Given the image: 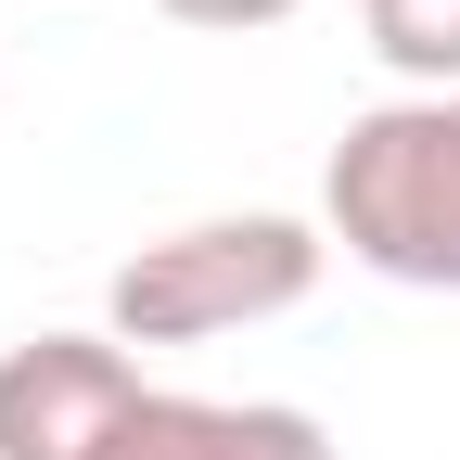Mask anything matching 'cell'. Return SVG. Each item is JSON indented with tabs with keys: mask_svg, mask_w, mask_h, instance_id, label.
<instances>
[{
	"mask_svg": "<svg viewBox=\"0 0 460 460\" xmlns=\"http://www.w3.org/2000/svg\"><path fill=\"white\" fill-rule=\"evenodd\" d=\"M102 460H345L320 410L295 396H180V384H141V410L102 435Z\"/></svg>",
	"mask_w": 460,
	"mask_h": 460,
	"instance_id": "277c9868",
	"label": "cell"
},
{
	"mask_svg": "<svg viewBox=\"0 0 460 460\" xmlns=\"http://www.w3.org/2000/svg\"><path fill=\"white\" fill-rule=\"evenodd\" d=\"M332 269V230L320 217H281V205H243V217H180L154 243L115 256L102 281V332L128 345H217V332H256V320H295Z\"/></svg>",
	"mask_w": 460,
	"mask_h": 460,
	"instance_id": "7a4b0ae2",
	"label": "cell"
},
{
	"mask_svg": "<svg viewBox=\"0 0 460 460\" xmlns=\"http://www.w3.org/2000/svg\"><path fill=\"white\" fill-rule=\"evenodd\" d=\"M166 26H205V39H256V26H295L307 0H154Z\"/></svg>",
	"mask_w": 460,
	"mask_h": 460,
	"instance_id": "8992f818",
	"label": "cell"
},
{
	"mask_svg": "<svg viewBox=\"0 0 460 460\" xmlns=\"http://www.w3.org/2000/svg\"><path fill=\"white\" fill-rule=\"evenodd\" d=\"M320 230L396 295H460V90H384L345 115Z\"/></svg>",
	"mask_w": 460,
	"mask_h": 460,
	"instance_id": "6da1fadb",
	"label": "cell"
},
{
	"mask_svg": "<svg viewBox=\"0 0 460 460\" xmlns=\"http://www.w3.org/2000/svg\"><path fill=\"white\" fill-rule=\"evenodd\" d=\"M141 358L115 332H26L0 345V460H102V435L141 410Z\"/></svg>",
	"mask_w": 460,
	"mask_h": 460,
	"instance_id": "3957f363",
	"label": "cell"
},
{
	"mask_svg": "<svg viewBox=\"0 0 460 460\" xmlns=\"http://www.w3.org/2000/svg\"><path fill=\"white\" fill-rule=\"evenodd\" d=\"M358 39L396 90H460V0H358Z\"/></svg>",
	"mask_w": 460,
	"mask_h": 460,
	"instance_id": "5b68a950",
	"label": "cell"
}]
</instances>
